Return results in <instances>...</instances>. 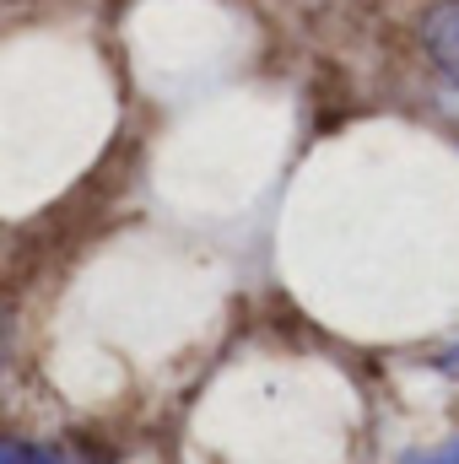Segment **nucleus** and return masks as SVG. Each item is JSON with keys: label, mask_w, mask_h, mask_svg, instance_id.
<instances>
[{"label": "nucleus", "mask_w": 459, "mask_h": 464, "mask_svg": "<svg viewBox=\"0 0 459 464\" xmlns=\"http://www.w3.org/2000/svg\"><path fill=\"white\" fill-rule=\"evenodd\" d=\"M0 464H65V459L49 454V449H11V443H0Z\"/></svg>", "instance_id": "f257e3e1"}, {"label": "nucleus", "mask_w": 459, "mask_h": 464, "mask_svg": "<svg viewBox=\"0 0 459 464\" xmlns=\"http://www.w3.org/2000/svg\"><path fill=\"white\" fill-rule=\"evenodd\" d=\"M411 464H459V443L454 449H438V454H422V459H411Z\"/></svg>", "instance_id": "f03ea898"}]
</instances>
